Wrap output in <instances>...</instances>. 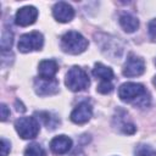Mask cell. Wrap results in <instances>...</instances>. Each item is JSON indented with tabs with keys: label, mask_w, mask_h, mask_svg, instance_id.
Returning <instances> with one entry per match:
<instances>
[{
	"label": "cell",
	"mask_w": 156,
	"mask_h": 156,
	"mask_svg": "<svg viewBox=\"0 0 156 156\" xmlns=\"http://www.w3.org/2000/svg\"><path fill=\"white\" fill-rule=\"evenodd\" d=\"M38 17V10L34 6H24L21 7L16 12V23L21 27H27L33 24Z\"/></svg>",
	"instance_id": "30bf717a"
},
{
	"label": "cell",
	"mask_w": 156,
	"mask_h": 156,
	"mask_svg": "<svg viewBox=\"0 0 156 156\" xmlns=\"http://www.w3.org/2000/svg\"><path fill=\"white\" fill-rule=\"evenodd\" d=\"M69 156H85L82 151H76V152H73L72 155H69Z\"/></svg>",
	"instance_id": "cb8c5ba5"
},
{
	"label": "cell",
	"mask_w": 156,
	"mask_h": 156,
	"mask_svg": "<svg viewBox=\"0 0 156 156\" xmlns=\"http://www.w3.org/2000/svg\"><path fill=\"white\" fill-rule=\"evenodd\" d=\"M145 72V62L141 57L129 54L124 66H123V76L126 77H138Z\"/></svg>",
	"instance_id": "8992f818"
},
{
	"label": "cell",
	"mask_w": 156,
	"mask_h": 156,
	"mask_svg": "<svg viewBox=\"0 0 156 156\" xmlns=\"http://www.w3.org/2000/svg\"><path fill=\"white\" fill-rule=\"evenodd\" d=\"M93 115V107L88 101H82L79 102L74 110L71 112V121L76 124H83L87 123Z\"/></svg>",
	"instance_id": "ba28073f"
},
{
	"label": "cell",
	"mask_w": 156,
	"mask_h": 156,
	"mask_svg": "<svg viewBox=\"0 0 156 156\" xmlns=\"http://www.w3.org/2000/svg\"><path fill=\"white\" fill-rule=\"evenodd\" d=\"M1 156H7V154L10 152L11 149V144L9 140H6L5 138H1Z\"/></svg>",
	"instance_id": "44dd1931"
},
{
	"label": "cell",
	"mask_w": 156,
	"mask_h": 156,
	"mask_svg": "<svg viewBox=\"0 0 156 156\" xmlns=\"http://www.w3.org/2000/svg\"><path fill=\"white\" fill-rule=\"evenodd\" d=\"M37 116H39V118L44 122V124L46 126L48 129H55L57 123H60L58 118L52 116L50 112H44V111H40V112H37L35 113Z\"/></svg>",
	"instance_id": "9a60e30c"
},
{
	"label": "cell",
	"mask_w": 156,
	"mask_h": 156,
	"mask_svg": "<svg viewBox=\"0 0 156 156\" xmlns=\"http://www.w3.org/2000/svg\"><path fill=\"white\" fill-rule=\"evenodd\" d=\"M58 71V65L55 60H43L38 66L39 77L41 78H55L56 72Z\"/></svg>",
	"instance_id": "7c38bea8"
},
{
	"label": "cell",
	"mask_w": 156,
	"mask_h": 156,
	"mask_svg": "<svg viewBox=\"0 0 156 156\" xmlns=\"http://www.w3.org/2000/svg\"><path fill=\"white\" fill-rule=\"evenodd\" d=\"M12 41H13V35H12L11 30L4 29L2 34H1V49H2V51L9 50L12 45Z\"/></svg>",
	"instance_id": "e0dca14e"
},
{
	"label": "cell",
	"mask_w": 156,
	"mask_h": 156,
	"mask_svg": "<svg viewBox=\"0 0 156 156\" xmlns=\"http://www.w3.org/2000/svg\"><path fill=\"white\" fill-rule=\"evenodd\" d=\"M152 82H154V85H155V87H156V76H155V77H154V80H152Z\"/></svg>",
	"instance_id": "d4e9b609"
},
{
	"label": "cell",
	"mask_w": 156,
	"mask_h": 156,
	"mask_svg": "<svg viewBox=\"0 0 156 156\" xmlns=\"http://www.w3.org/2000/svg\"><path fill=\"white\" fill-rule=\"evenodd\" d=\"M88 40L78 32L69 30L65 33L61 38V49L72 55H78L82 54L83 51L87 50L88 48Z\"/></svg>",
	"instance_id": "7a4b0ae2"
},
{
	"label": "cell",
	"mask_w": 156,
	"mask_h": 156,
	"mask_svg": "<svg viewBox=\"0 0 156 156\" xmlns=\"http://www.w3.org/2000/svg\"><path fill=\"white\" fill-rule=\"evenodd\" d=\"M147 32H149V37L152 41H156V18L151 20L147 24Z\"/></svg>",
	"instance_id": "ffe728a7"
},
{
	"label": "cell",
	"mask_w": 156,
	"mask_h": 156,
	"mask_svg": "<svg viewBox=\"0 0 156 156\" xmlns=\"http://www.w3.org/2000/svg\"><path fill=\"white\" fill-rule=\"evenodd\" d=\"M93 74L96 78H99L101 80H107V82H111L113 78V71L110 67L102 65L101 62L95 63V66L93 68Z\"/></svg>",
	"instance_id": "5bb4252c"
},
{
	"label": "cell",
	"mask_w": 156,
	"mask_h": 156,
	"mask_svg": "<svg viewBox=\"0 0 156 156\" xmlns=\"http://www.w3.org/2000/svg\"><path fill=\"white\" fill-rule=\"evenodd\" d=\"M119 24L121 27L123 28L124 32L127 33H133L138 29L139 27V21L136 17H134L133 15H129V13H123L121 17H119Z\"/></svg>",
	"instance_id": "4fadbf2b"
},
{
	"label": "cell",
	"mask_w": 156,
	"mask_h": 156,
	"mask_svg": "<svg viewBox=\"0 0 156 156\" xmlns=\"http://www.w3.org/2000/svg\"><path fill=\"white\" fill-rule=\"evenodd\" d=\"M52 15L55 17L56 21L61 22V23H67L69 21L73 20L74 17V10L71 5H68L67 2L60 1L56 2L52 7Z\"/></svg>",
	"instance_id": "9c48e42d"
},
{
	"label": "cell",
	"mask_w": 156,
	"mask_h": 156,
	"mask_svg": "<svg viewBox=\"0 0 156 156\" xmlns=\"http://www.w3.org/2000/svg\"><path fill=\"white\" fill-rule=\"evenodd\" d=\"M65 84L72 91H82L89 87L90 80H89L87 72L83 68L78 66H73L68 69L66 74Z\"/></svg>",
	"instance_id": "3957f363"
},
{
	"label": "cell",
	"mask_w": 156,
	"mask_h": 156,
	"mask_svg": "<svg viewBox=\"0 0 156 156\" xmlns=\"http://www.w3.org/2000/svg\"><path fill=\"white\" fill-rule=\"evenodd\" d=\"M44 45V37L39 32L26 33L20 37L17 48L21 52H29L35 50H41Z\"/></svg>",
	"instance_id": "5b68a950"
},
{
	"label": "cell",
	"mask_w": 156,
	"mask_h": 156,
	"mask_svg": "<svg viewBox=\"0 0 156 156\" xmlns=\"http://www.w3.org/2000/svg\"><path fill=\"white\" fill-rule=\"evenodd\" d=\"M122 130L126 134H133L135 132V126L132 123H123L122 124Z\"/></svg>",
	"instance_id": "7402d4cb"
},
{
	"label": "cell",
	"mask_w": 156,
	"mask_h": 156,
	"mask_svg": "<svg viewBox=\"0 0 156 156\" xmlns=\"http://www.w3.org/2000/svg\"><path fill=\"white\" fill-rule=\"evenodd\" d=\"M72 140L67 135H57L50 141V149L55 155H63L69 151Z\"/></svg>",
	"instance_id": "8fae6325"
},
{
	"label": "cell",
	"mask_w": 156,
	"mask_h": 156,
	"mask_svg": "<svg viewBox=\"0 0 156 156\" xmlns=\"http://www.w3.org/2000/svg\"><path fill=\"white\" fill-rule=\"evenodd\" d=\"M135 156H156V152L150 145L140 144L135 147Z\"/></svg>",
	"instance_id": "ac0fdd59"
},
{
	"label": "cell",
	"mask_w": 156,
	"mask_h": 156,
	"mask_svg": "<svg viewBox=\"0 0 156 156\" xmlns=\"http://www.w3.org/2000/svg\"><path fill=\"white\" fill-rule=\"evenodd\" d=\"M96 89L101 94H108L113 90V84L111 82H107V80H101Z\"/></svg>",
	"instance_id": "d6986e66"
},
{
	"label": "cell",
	"mask_w": 156,
	"mask_h": 156,
	"mask_svg": "<svg viewBox=\"0 0 156 156\" xmlns=\"http://www.w3.org/2000/svg\"><path fill=\"white\" fill-rule=\"evenodd\" d=\"M118 96L122 101L133 102L140 107H146L150 102V96L140 83H123L118 89Z\"/></svg>",
	"instance_id": "6da1fadb"
},
{
	"label": "cell",
	"mask_w": 156,
	"mask_h": 156,
	"mask_svg": "<svg viewBox=\"0 0 156 156\" xmlns=\"http://www.w3.org/2000/svg\"><path fill=\"white\" fill-rule=\"evenodd\" d=\"M0 111H1V121L4 122V121H6L7 117L10 116V110L7 108V106H6L5 104H1V106H0Z\"/></svg>",
	"instance_id": "603a6c76"
},
{
	"label": "cell",
	"mask_w": 156,
	"mask_h": 156,
	"mask_svg": "<svg viewBox=\"0 0 156 156\" xmlns=\"http://www.w3.org/2000/svg\"><path fill=\"white\" fill-rule=\"evenodd\" d=\"M46 152L40 144L32 143L24 150V156H45Z\"/></svg>",
	"instance_id": "2e32d148"
},
{
	"label": "cell",
	"mask_w": 156,
	"mask_h": 156,
	"mask_svg": "<svg viewBox=\"0 0 156 156\" xmlns=\"http://www.w3.org/2000/svg\"><path fill=\"white\" fill-rule=\"evenodd\" d=\"M34 90L40 96L54 95L58 91V82L56 78H41L38 77L34 79Z\"/></svg>",
	"instance_id": "52a82bcc"
},
{
	"label": "cell",
	"mask_w": 156,
	"mask_h": 156,
	"mask_svg": "<svg viewBox=\"0 0 156 156\" xmlns=\"http://www.w3.org/2000/svg\"><path fill=\"white\" fill-rule=\"evenodd\" d=\"M15 128L22 139H33L39 133V122L34 117H21L15 122Z\"/></svg>",
	"instance_id": "277c9868"
}]
</instances>
